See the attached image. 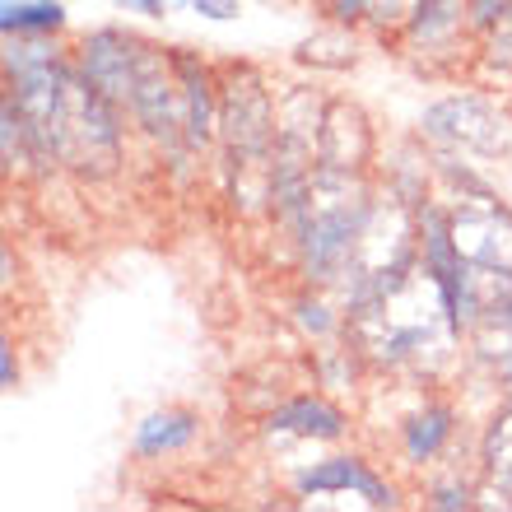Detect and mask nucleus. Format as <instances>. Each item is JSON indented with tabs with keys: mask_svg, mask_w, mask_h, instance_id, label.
Masks as SVG:
<instances>
[{
	"mask_svg": "<svg viewBox=\"0 0 512 512\" xmlns=\"http://www.w3.org/2000/svg\"><path fill=\"white\" fill-rule=\"evenodd\" d=\"M373 205H378V191L368 187V173H345V168L317 163V173L308 182V201H303L294 229H289L303 280L317 284V289L345 284Z\"/></svg>",
	"mask_w": 512,
	"mask_h": 512,
	"instance_id": "f257e3e1",
	"label": "nucleus"
},
{
	"mask_svg": "<svg viewBox=\"0 0 512 512\" xmlns=\"http://www.w3.org/2000/svg\"><path fill=\"white\" fill-rule=\"evenodd\" d=\"M126 112L103 98L94 84L84 80V70L70 61L66 98L56 117V163L75 173L80 182H108L117 177L126 159Z\"/></svg>",
	"mask_w": 512,
	"mask_h": 512,
	"instance_id": "f03ea898",
	"label": "nucleus"
},
{
	"mask_svg": "<svg viewBox=\"0 0 512 512\" xmlns=\"http://www.w3.org/2000/svg\"><path fill=\"white\" fill-rule=\"evenodd\" d=\"M131 122L140 126L149 145H159L173 168L182 173L196 154L182 131V80H177L173 52H163L154 42H135V89H131Z\"/></svg>",
	"mask_w": 512,
	"mask_h": 512,
	"instance_id": "7ed1b4c3",
	"label": "nucleus"
},
{
	"mask_svg": "<svg viewBox=\"0 0 512 512\" xmlns=\"http://www.w3.org/2000/svg\"><path fill=\"white\" fill-rule=\"evenodd\" d=\"M419 135L438 149V159H499L512 145L508 117L480 94L438 98L419 117Z\"/></svg>",
	"mask_w": 512,
	"mask_h": 512,
	"instance_id": "20e7f679",
	"label": "nucleus"
},
{
	"mask_svg": "<svg viewBox=\"0 0 512 512\" xmlns=\"http://www.w3.org/2000/svg\"><path fill=\"white\" fill-rule=\"evenodd\" d=\"M452 233L466 266L512 270V210L494 196H471L452 210Z\"/></svg>",
	"mask_w": 512,
	"mask_h": 512,
	"instance_id": "39448f33",
	"label": "nucleus"
},
{
	"mask_svg": "<svg viewBox=\"0 0 512 512\" xmlns=\"http://www.w3.org/2000/svg\"><path fill=\"white\" fill-rule=\"evenodd\" d=\"M135 33L122 28H94L84 33L75 47V66L84 70V80L94 84L103 98H112L122 112H131V89H135Z\"/></svg>",
	"mask_w": 512,
	"mask_h": 512,
	"instance_id": "423d86ee",
	"label": "nucleus"
},
{
	"mask_svg": "<svg viewBox=\"0 0 512 512\" xmlns=\"http://www.w3.org/2000/svg\"><path fill=\"white\" fill-rule=\"evenodd\" d=\"M294 494L298 499H326V494H354L368 508H401L391 480H382L364 457H326L312 461L303 471H294Z\"/></svg>",
	"mask_w": 512,
	"mask_h": 512,
	"instance_id": "0eeeda50",
	"label": "nucleus"
},
{
	"mask_svg": "<svg viewBox=\"0 0 512 512\" xmlns=\"http://www.w3.org/2000/svg\"><path fill=\"white\" fill-rule=\"evenodd\" d=\"M177 80H182V131L191 154H210L219 145V70L187 47H173Z\"/></svg>",
	"mask_w": 512,
	"mask_h": 512,
	"instance_id": "6e6552de",
	"label": "nucleus"
},
{
	"mask_svg": "<svg viewBox=\"0 0 512 512\" xmlns=\"http://www.w3.org/2000/svg\"><path fill=\"white\" fill-rule=\"evenodd\" d=\"M317 163L322 168H345V173H368V163H373V126H368L359 103L326 98Z\"/></svg>",
	"mask_w": 512,
	"mask_h": 512,
	"instance_id": "1a4fd4ad",
	"label": "nucleus"
},
{
	"mask_svg": "<svg viewBox=\"0 0 512 512\" xmlns=\"http://www.w3.org/2000/svg\"><path fill=\"white\" fill-rule=\"evenodd\" d=\"M266 438H294V443H340L350 433V415L317 391H298L266 415Z\"/></svg>",
	"mask_w": 512,
	"mask_h": 512,
	"instance_id": "9d476101",
	"label": "nucleus"
},
{
	"mask_svg": "<svg viewBox=\"0 0 512 512\" xmlns=\"http://www.w3.org/2000/svg\"><path fill=\"white\" fill-rule=\"evenodd\" d=\"M466 10H471V0H415L410 14H405V24H401L405 47L415 56L447 52L461 33H471Z\"/></svg>",
	"mask_w": 512,
	"mask_h": 512,
	"instance_id": "9b49d317",
	"label": "nucleus"
},
{
	"mask_svg": "<svg viewBox=\"0 0 512 512\" xmlns=\"http://www.w3.org/2000/svg\"><path fill=\"white\" fill-rule=\"evenodd\" d=\"M457 433V410L447 401H424L419 410H410L401 424V457L405 466H429L447 452Z\"/></svg>",
	"mask_w": 512,
	"mask_h": 512,
	"instance_id": "f8f14e48",
	"label": "nucleus"
},
{
	"mask_svg": "<svg viewBox=\"0 0 512 512\" xmlns=\"http://www.w3.org/2000/svg\"><path fill=\"white\" fill-rule=\"evenodd\" d=\"M196 438H201V415H191V410H149L135 424V457H173V452H187Z\"/></svg>",
	"mask_w": 512,
	"mask_h": 512,
	"instance_id": "ddd939ff",
	"label": "nucleus"
},
{
	"mask_svg": "<svg viewBox=\"0 0 512 512\" xmlns=\"http://www.w3.org/2000/svg\"><path fill=\"white\" fill-rule=\"evenodd\" d=\"M480 475H485L480 494H499L503 508H512V401H503L499 410H494V419L485 424V438H480Z\"/></svg>",
	"mask_w": 512,
	"mask_h": 512,
	"instance_id": "4468645a",
	"label": "nucleus"
},
{
	"mask_svg": "<svg viewBox=\"0 0 512 512\" xmlns=\"http://www.w3.org/2000/svg\"><path fill=\"white\" fill-rule=\"evenodd\" d=\"M61 0H5L0 5V33L5 38H56L66 28Z\"/></svg>",
	"mask_w": 512,
	"mask_h": 512,
	"instance_id": "2eb2a0df",
	"label": "nucleus"
},
{
	"mask_svg": "<svg viewBox=\"0 0 512 512\" xmlns=\"http://www.w3.org/2000/svg\"><path fill=\"white\" fill-rule=\"evenodd\" d=\"M294 322L308 331L312 340H331V336H340L345 331V308H331L326 303V294L317 289V284H308V294H298L294 298Z\"/></svg>",
	"mask_w": 512,
	"mask_h": 512,
	"instance_id": "dca6fc26",
	"label": "nucleus"
},
{
	"mask_svg": "<svg viewBox=\"0 0 512 512\" xmlns=\"http://www.w3.org/2000/svg\"><path fill=\"white\" fill-rule=\"evenodd\" d=\"M480 489H471L466 480H438V485H429V494H424V508H438V512H457V508H480V499H475Z\"/></svg>",
	"mask_w": 512,
	"mask_h": 512,
	"instance_id": "f3484780",
	"label": "nucleus"
},
{
	"mask_svg": "<svg viewBox=\"0 0 512 512\" xmlns=\"http://www.w3.org/2000/svg\"><path fill=\"white\" fill-rule=\"evenodd\" d=\"M485 66L499 70V75H512V5L499 24H494V33L485 38Z\"/></svg>",
	"mask_w": 512,
	"mask_h": 512,
	"instance_id": "a211bd4d",
	"label": "nucleus"
},
{
	"mask_svg": "<svg viewBox=\"0 0 512 512\" xmlns=\"http://www.w3.org/2000/svg\"><path fill=\"white\" fill-rule=\"evenodd\" d=\"M512 0H471V10H466V24H471L475 38H489L494 24H499L503 14H508Z\"/></svg>",
	"mask_w": 512,
	"mask_h": 512,
	"instance_id": "6ab92c4d",
	"label": "nucleus"
},
{
	"mask_svg": "<svg viewBox=\"0 0 512 512\" xmlns=\"http://www.w3.org/2000/svg\"><path fill=\"white\" fill-rule=\"evenodd\" d=\"M368 10H373V0H326V14H331V24H336V28L364 24Z\"/></svg>",
	"mask_w": 512,
	"mask_h": 512,
	"instance_id": "aec40b11",
	"label": "nucleus"
},
{
	"mask_svg": "<svg viewBox=\"0 0 512 512\" xmlns=\"http://www.w3.org/2000/svg\"><path fill=\"white\" fill-rule=\"evenodd\" d=\"M410 5H415V0H373V10H368V24H378V28H401L405 14H410Z\"/></svg>",
	"mask_w": 512,
	"mask_h": 512,
	"instance_id": "412c9836",
	"label": "nucleus"
},
{
	"mask_svg": "<svg viewBox=\"0 0 512 512\" xmlns=\"http://www.w3.org/2000/svg\"><path fill=\"white\" fill-rule=\"evenodd\" d=\"M187 10H196L201 19L224 24V19H238V14H243V5H238V0H187Z\"/></svg>",
	"mask_w": 512,
	"mask_h": 512,
	"instance_id": "4be33fe9",
	"label": "nucleus"
},
{
	"mask_svg": "<svg viewBox=\"0 0 512 512\" xmlns=\"http://www.w3.org/2000/svg\"><path fill=\"white\" fill-rule=\"evenodd\" d=\"M0 387H5V391L19 387V364H14V345H10V340L0 345Z\"/></svg>",
	"mask_w": 512,
	"mask_h": 512,
	"instance_id": "5701e85b",
	"label": "nucleus"
},
{
	"mask_svg": "<svg viewBox=\"0 0 512 512\" xmlns=\"http://www.w3.org/2000/svg\"><path fill=\"white\" fill-rule=\"evenodd\" d=\"M117 5L131 14H145V19H163L168 14V0H117Z\"/></svg>",
	"mask_w": 512,
	"mask_h": 512,
	"instance_id": "b1692460",
	"label": "nucleus"
}]
</instances>
